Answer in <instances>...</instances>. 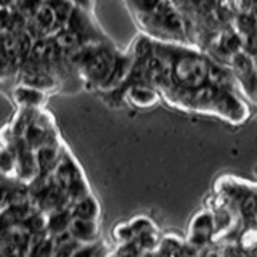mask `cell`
Segmentation results:
<instances>
[{
	"mask_svg": "<svg viewBox=\"0 0 257 257\" xmlns=\"http://www.w3.org/2000/svg\"><path fill=\"white\" fill-rule=\"evenodd\" d=\"M239 209H241V214L247 220V223L254 225L255 222V198H254V190H251L241 198L239 201Z\"/></svg>",
	"mask_w": 257,
	"mask_h": 257,
	"instance_id": "cell-14",
	"label": "cell"
},
{
	"mask_svg": "<svg viewBox=\"0 0 257 257\" xmlns=\"http://www.w3.org/2000/svg\"><path fill=\"white\" fill-rule=\"evenodd\" d=\"M69 212L72 217H82V219L96 220L100 215V207H98V203L87 193V195L80 196L77 199H72Z\"/></svg>",
	"mask_w": 257,
	"mask_h": 257,
	"instance_id": "cell-9",
	"label": "cell"
},
{
	"mask_svg": "<svg viewBox=\"0 0 257 257\" xmlns=\"http://www.w3.org/2000/svg\"><path fill=\"white\" fill-rule=\"evenodd\" d=\"M15 0H0V7H13Z\"/></svg>",
	"mask_w": 257,
	"mask_h": 257,
	"instance_id": "cell-20",
	"label": "cell"
},
{
	"mask_svg": "<svg viewBox=\"0 0 257 257\" xmlns=\"http://www.w3.org/2000/svg\"><path fill=\"white\" fill-rule=\"evenodd\" d=\"M214 230V219L209 212L198 214L191 222V231H190V243L195 246H203L206 241H209Z\"/></svg>",
	"mask_w": 257,
	"mask_h": 257,
	"instance_id": "cell-6",
	"label": "cell"
},
{
	"mask_svg": "<svg viewBox=\"0 0 257 257\" xmlns=\"http://www.w3.org/2000/svg\"><path fill=\"white\" fill-rule=\"evenodd\" d=\"M16 172V155L15 150L2 148L0 150V174L12 175Z\"/></svg>",
	"mask_w": 257,
	"mask_h": 257,
	"instance_id": "cell-15",
	"label": "cell"
},
{
	"mask_svg": "<svg viewBox=\"0 0 257 257\" xmlns=\"http://www.w3.org/2000/svg\"><path fill=\"white\" fill-rule=\"evenodd\" d=\"M114 58L116 55L111 50H106L103 47H93L80 64H82L85 76L93 80V82H98L101 85L103 80L109 74Z\"/></svg>",
	"mask_w": 257,
	"mask_h": 257,
	"instance_id": "cell-2",
	"label": "cell"
},
{
	"mask_svg": "<svg viewBox=\"0 0 257 257\" xmlns=\"http://www.w3.org/2000/svg\"><path fill=\"white\" fill-rule=\"evenodd\" d=\"M158 252L159 254H180L182 252V243L179 241V238L167 236L163 243H161V249Z\"/></svg>",
	"mask_w": 257,
	"mask_h": 257,
	"instance_id": "cell-17",
	"label": "cell"
},
{
	"mask_svg": "<svg viewBox=\"0 0 257 257\" xmlns=\"http://www.w3.org/2000/svg\"><path fill=\"white\" fill-rule=\"evenodd\" d=\"M161 0H128V4L134 7V10L140 15H148L151 13Z\"/></svg>",
	"mask_w": 257,
	"mask_h": 257,
	"instance_id": "cell-18",
	"label": "cell"
},
{
	"mask_svg": "<svg viewBox=\"0 0 257 257\" xmlns=\"http://www.w3.org/2000/svg\"><path fill=\"white\" fill-rule=\"evenodd\" d=\"M71 236L79 243H92L98 235V225L93 219H82V217H72L68 227Z\"/></svg>",
	"mask_w": 257,
	"mask_h": 257,
	"instance_id": "cell-5",
	"label": "cell"
},
{
	"mask_svg": "<svg viewBox=\"0 0 257 257\" xmlns=\"http://www.w3.org/2000/svg\"><path fill=\"white\" fill-rule=\"evenodd\" d=\"M231 56V66L235 71L236 80H239L246 90L251 93L254 100V88H255V69H254V58L247 52H236Z\"/></svg>",
	"mask_w": 257,
	"mask_h": 257,
	"instance_id": "cell-3",
	"label": "cell"
},
{
	"mask_svg": "<svg viewBox=\"0 0 257 257\" xmlns=\"http://www.w3.org/2000/svg\"><path fill=\"white\" fill-rule=\"evenodd\" d=\"M13 100L23 108H37L45 101V92L21 84L13 90Z\"/></svg>",
	"mask_w": 257,
	"mask_h": 257,
	"instance_id": "cell-8",
	"label": "cell"
},
{
	"mask_svg": "<svg viewBox=\"0 0 257 257\" xmlns=\"http://www.w3.org/2000/svg\"><path fill=\"white\" fill-rule=\"evenodd\" d=\"M52 39H53L56 48H58L61 53H64V52L69 53L80 44V37L69 28H60L53 34Z\"/></svg>",
	"mask_w": 257,
	"mask_h": 257,
	"instance_id": "cell-12",
	"label": "cell"
},
{
	"mask_svg": "<svg viewBox=\"0 0 257 257\" xmlns=\"http://www.w3.org/2000/svg\"><path fill=\"white\" fill-rule=\"evenodd\" d=\"M37 4H53L55 0H36Z\"/></svg>",
	"mask_w": 257,
	"mask_h": 257,
	"instance_id": "cell-21",
	"label": "cell"
},
{
	"mask_svg": "<svg viewBox=\"0 0 257 257\" xmlns=\"http://www.w3.org/2000/svg\"><path fill=\"white\" fill-rule=\"evenodd\" d=\"M209 61L198 53L179 52L174 55L169 79L179 90H195L206 84Z\"/></svg>",
	"mask_w": 257,
	"mask_h": 257,
	"instance_id": "cell-1",
	"label": "cell"
},
{
	"mask_svg": "<svg viewBox=\"0 0 257 257\" xmlns=\"http://www.w3.org/2000/svg\"><path fill=\"white\" fill-rule=\"evenodd\" d=\"M220 48H222V52L233 55L236 52H241V48H243V42H241V39H239V36L236 34V32L225 31L222 34V39H220Z\"/></svg>",
	"mask_w": 257,
	"mask_h": 257,
	"instance_id": "cell-13",
	"label": "cell"
},
{
	"mask_svg": "<svg viewBox=\"0 0 257 257\" xmlns=\"http://www.w3.org/2000/svg\"><path fill=\"white\" fill-rule=\"evenodd\" d=\"M13 18H15V8L13 7H0V34H4V32H10Z\"/></svg>",
	"mask_w": 257,
	"mask_h": 257,
	"instance_id": "cell-16",
	"label": "cell"
},
{
	"mask_svg": "<svg viewBox=\"0 0 257 257\" xmlns=\"http://www.w3.org/2000/svg\"><path fill=\"white\" fill-rule=\"evenodd\" d=\"M206 84L209 87L215 88V90L231 92V88H233V76L225 68L219 66V64L209 63L207 76H206Z\"/></svg>",
	"mask_w": 257,
	"mask_h": 257,
	"instance_id": "cell-7",
	"label": "cell"
},
{
	"mask_svg": "<svg viewBox=\"0 0 257 257\" xmlns=\"http://www.w3.org/2000/svg\"><path fill=\"white\" fill-rule=\"evenodd\" d=\"M21 84L34 87V88H37V90L47 92L55 85V80L52 79V76H48L44 71H40L37 68H28L23 72Z\"/></svg>",
	"mask_w": 257,
	"mask_h": 257,
	"instance_id": "cell-11",
	"label": "cell"
},
{
	"mask_svg": "<svg viewBox=\"0 0 257 257\" xmlns=\"http://www.w3.org/2000/svg\"><path fill=\"white\" fill-rule=\"evenodd\" d=\"M40 28L45 31L47 36H50L53 31H58V24H56V15L52 4H39L34 15L31 16Z\"/></svg>",
	"mask_w": 257,
	"mask_h": 257,
	"instance_id": "cell-10",
	"label": "cell"
},
{
	"mask_svg": "<svg viewBox=\"0 0 257 257\" xmlns=\"http://www.w3.org/2000/svg\"><path fill=\"white\" fill-rule=\"evenodd\" d=\"M125 98L137 108H150L158 103V93L147 82H134L125 90Z\"/></svg>",
	"mask_w": 257,
	"mask_h": 257,
	"instance_id": "cell-4",
	"label": "cell"
},
{
	"mask_svg": "<svg viewBox=\"0 0 257 257\" xmlns=\"http://www.w3.org/2000/svg\"><path fill=\"white\" fill-rule=\"evenodd\" d=\"M69 2L74 5V7H77V8H80V10H88L90 8V2L92 0H69Z\"/></svg>",
	"mask_w": 257,
	"mask_h": 257,
	"instance_id": "cell-19",
	"label": "cell"
}]
</instances>
